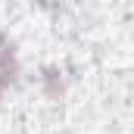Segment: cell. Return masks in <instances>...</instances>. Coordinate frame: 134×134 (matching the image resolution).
<instances>
[{
	"mask_svg": "<svg viewBox=\"0 0 134 134\" xmlns=\"http://www.w3.org/2000/svg\"><path fill=\"white\" fill-rule=\"evenodd\" d=\"M37 87H41V94H44L47 100H59V97L66 94V87H69L66 69L59 66V63L44 66V69H41V75H37Z\"/></svg>",
	"mask_w": 134,
	"mask_h": 134,
	"instance_id": "2",
	"label": "cell"
},
{
	"mask_svg": "<svg viewBox=\"0 0 134 134\" xmlns=\"http://www.w3.org/2000/svg\"><path fill=\"white\" fill-rule=\"evenodd\" d=\"M22 75V63H19V50H16V41L9 34L0 31V100L3 94L19 81Z\"/></svg>",
	"mask_w": 134,
	"mask_h": 134,
	"instance_id": "1",
	"label": "cell"
}]
</instances>
